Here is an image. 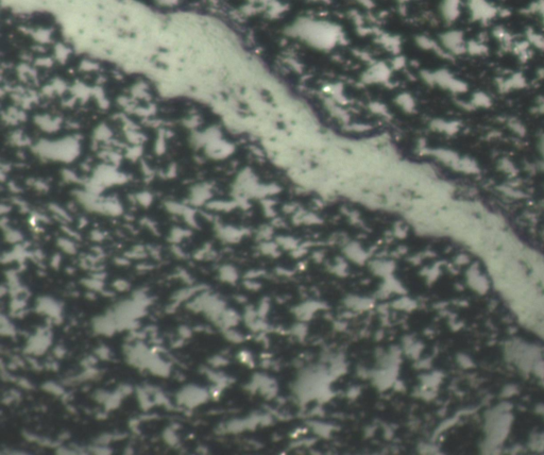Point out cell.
I'll use <instances>...</instances> for the list:
<instances>
[{
    "label": "cell",
    "instance_id": "5",
    "mask_svg": "<svg viewBox=\"0 0 544 455\" xmlns=\"http://www.w3.org/2000/svg\"><path fill=\"white\" fill-rule=\"evenodd\" d=\"M535 11L538 12V13H540V15L542 16L543 21H544V3H539V4L537 5V7L535 8Z\"/></svg>",
    "mask_w": 544,
    "mask_h": 455
},
{
    "label": "cell",
    "instance_id": "4",
    "mask_svg": "<svg viewBox=\"0 0 544 455\" xmlns=\"http://www.w3.org/2000/svg\"><path fill=\"white\" fill-rule=\"evenodd\" d=\"M528 38L530 43H532L533 45H536L539 48H544V37L541 34L531 32L530 34H528Z\"/></svg>",
    "mask_w": 544,
    "mask_h": 455
},
{
    "label": "cell",
    "instance_id": "3",
    "mask_svg": "<svg viewBox=\"0 0 544 455\" xmlns=\"http://www.w3.org/2000/svg\"><path fill=\"white\" fill-rule=\"evenodd\" d=\"M460 2L461 0H444L443 3V15L448 21L453 22L460 14Z\"/></svg>",
    "mask_w": 544,
    "mask_h": 455
},
{
    "label": "cell",
    "instance_id": "1",
    "mask_svg": "<svg viewBox=\"0 0 544 455\" xmlns=\"http://www.w3.org/2000/svg\"><path fill=\"white\" fill-rule=\"evenodd\" d=\"M469 9L474 21L488 22L498 14V10L487 0H469Z\"/></svg>",
    "mask_w": 544,
    "mask_h": 455
},
{
    "label": "cell",
    "instance_id": "2",
    "mask_svg": "<svg viewBox=\"0 0 544 455\" xmlns=\"http://www.w3.org/2000/svg\"><path fill=\"white\" fill-rule=\"evenodd\" d=\"M444 43L452 51L461 53L467 50V45H464L463 35L460 31H451L444 35Z\"/></svg>",
    "mask_w": 544,
    "mask_h": 455
}]
</instances>
